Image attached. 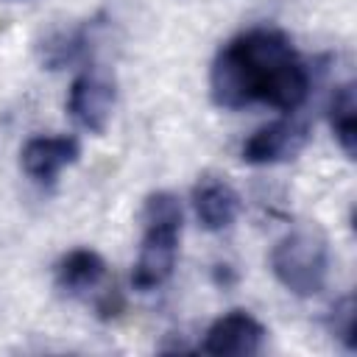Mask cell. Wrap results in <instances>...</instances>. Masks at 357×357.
<instances>
[{"label": "cell", "mask_w": 357, "mask_h": 357, "mask_svg": "<svg viewBox=\"0 0 357 357\" xmlns=\"http://www.w3.org/2000/svg\"><path fill=\"white\" fill-rule=\"evenodd\" d=\"M209 95L220 109L265 103L296 112L310 95V70L287 33L257 25L218 50L209 70Z\"/></svg>", "instance_id": "1"}, {"label": "cell", "mask_w": 357, "mask_h": 357, "mask_svg": "<svg viewBox=\"0 0 357 357\" xmlns=\"http://www.w3.org/2000/svg\"><path fill=\"white\" fill-rule=\"evenodd\" d=\"M181 204L173 192L156 190L142 204V243L131 268V287L137 293H151L162 287L178 259L181 240Z\"/></svg>", "instance_id": "2"}, {"label": "cell", "mask_w": 357, "mask_h": 357, "mask_svg": "<svg viewBox=\"0 0 357 357\" xmlns=\"http://www.w3.org/2000/svg\"><path fill=\"white\" fill-rule=\"evenodd\" d=\"M271 271L276 282L293 296H315L329 276V237L318 223L290 229L271 248Z\"/></svg>", "instance_id": "3"}, {"label": "cell", "mask_w": 357, "mask_h": 357, "mask_svg": "<svg viewBox=\"0 0 357 357\" xmlns=\"http://www.w3.org/2000/svg\"><path fill=\"white\" fill-rule=\"evenodd\" d=\"M114 100H117V84L112 73L103 67H86L70 84L67 112L84 131L103 134L109 128Z\"/></svg>", "instance_id": "4"}, {"label": "cell", "mask_w": 357, "mask_h": 357, "mask_svg": "<svg viewBox=\"0 0 357 357\" xmlns=\"http://www.w3.org/2000/svg\"><path fill=\"white\" fill-rule=\"evenodd\" d=\"M310 139V126L298 117H282L262 128H257L243 142V162L245 165H279L296 159Z\"/></svg>", "instance_id": "5"}, {"label": "cell", "mask_w": 357, "mask_h": 357, "mask_svg": "<svg viewBox=\"0 0 357 357\" xmlns=\"http://www.w3.org/2000/svg\"><path fill=\"white\" fill-rule=\"evenodd\" d=\"M268 329L245 310H231L215 318L204 335L201 351L212 357H251L265 346Z\"/></svg>", "instance_id": "6"}, {"label": "cell", "mask_w": 357, "mask_h": 357, "mask_svg": "<svg viewBox=\"0 0 357 357\" xmlns=\"http://www.w3.org/2000/svg\"><path fill=\"white\" fill-rule=\"evenodd\" d=\"M78 156H81V142L73 134L31 137L20 151V165L31 181L50 187L64 167L78 162Z\"/></svg>", "instance_id": "7"}, {"label": "cell", "mask_w": 357, "mask_h": 357, "mask_svg": "<svg viewBox=\"0 0 357 357\" xmlns=\"http://www.w3.org/2000/svg\"><path fill=\"white\" fill-rule=\"evenodd\" d=\"M53 279L56 290H61L67 298H84L89 293L100 296L109 287V265L95 248H73L56 262Z\"/></svg>", "instance_id": "8"}, {"label": "cell", "mask_w": 357, "mask_h": 357, "mask_svg": "<svg viewBox=\"0 0 357 357\" xmlns=\"http://www.w3.org/2000/svg\"><path fill=\"white\" fill-rule=\"evenodd\" d=\"M192 212L206 231H223L240 215V192L223 176L204 173L192 187Z\"/></svg>", "instance_id": "9"}, {"label": "cell", "mask_w": 357, "mask_h": 357, "mask_svg": "<svg viewBox=\"0 0 357 357\" xmlns=\"http://www.w3.org/2000/svg\"><path fill=\"white\" fill-rule=\"evenodd\" d=\"M89 33H92V22L59 25V28H50L47 33H42V39L36 42V53H39L42 67L61 70V67L73 64L86 50Z\"/></svg>", "instance_id": "10"}, {"label": "cell", "mask_w": 357, "mask_h": 357, "mask_svg": "<svg viewBox=\"0 0 357 357\" xmlns=\"http://www.w3.org/2000/svg\"><path fill=\"white\" fill-rule=\"evenodd\" d=\"M329 126L349 159L357 153V95L354 84H340L329 98Z\"/></svg>", "instance_id": "11"}, {"label": "cell", "mask_w": 357, "mask_h": 357, "mask_svg": "<svg viewBox=\"0 0 357 357\" xmlns=\"http://www.w3.org/2000/svg\"><path fill=\"white\" fill-rule=\"evenodd\" d=\"M354 315H357L354 296H343L340 301H335L332 310H329V315H326V326H329V332H332L346 349H354V346H357Z\"/></svg>", "instance_id": "12"}]
</instances>
